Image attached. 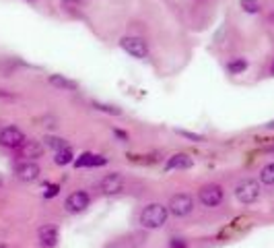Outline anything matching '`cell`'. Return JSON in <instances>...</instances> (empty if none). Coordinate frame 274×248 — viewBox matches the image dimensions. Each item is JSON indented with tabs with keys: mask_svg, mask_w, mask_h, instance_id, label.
<instances>
[{
	"mask_svg": "<svg viewBox=\"0 0 274 248\" xmlns=\"http://www.w3.org/2000/svg\"><path fill=\"white\" fill-rule=\"evenodd\" d=\"M260 182H262V184H268V186H274V162L262 168V172H260Z\"/></svg>",
	"mask_w": 274,
	"mask_h": 248,
	"instance_id": "cell-17",
	"label": "cell"
},
{
	"mask_svg": "<svg viewBox=\"0 0 274 248\" xmlns=\"http://www.w3.org/2000/svg\"><path fill=\"white\" fill-rule=\"evenodd\" d=\"M3 182H5V178H3V174H0V186H3Z\"/></svg>",
	"mask_w": 274,
	"mask_h": 248,
	"instance_id": "cell-29",
	"label": "cell"
},
{
	"mask_svg": "<svg viewBox=\"0 0 274 248\" xmlns=\"http://www.w3.org/2000/svg\"><path fill=\"white\" fill-rule=\"evenodd\" d=\"M44 147H48V149H52V151L56 153V151H60V149L68 147V143H66L64 139H60V137H54V135H46V137H44Z\"/></svg>",
	"mask_w": 274,
	"mask_h": 248,
	"instance_id": "cell-16",
	"label": "cell"
},
{
	"mask_svg": "<svg viewBox=\"0 0 274 248\" xmlns=\"http://www.w3.org/2000/svg\"><path fill=\"white\" fill-rule=\"evenodd\" d=\"M58 192H60V186H58V184H50L48 190L44 192V197H46V199H54Z\"/></svg>",
	"mask_w": 274,
	"mask_h": 248,
	"instance_id": "cell-24",
	"label": "cell"
},
{
	"mask_svg": "<svg viewBox=\"0 0 274 248\" xmlns=\"http://www.w3.org/2000/svg\"><path fill=\"white\" fill-rule=\"evenodd\" d=\"M25 143V133L19 127H5L0 131V145L7 149H19Z\"/></svg>",
	"mask_w": 274,
	"mask_h": 248,
	"instance_id": "cell-7",
	"label": "cell"
},
{
	"mask_svg": "<svg viewBox=\"0 0 274 248\" xmlns=\"http://www.w3.org/2000/svg\"><path fill=\"white\" fill-rule=\"evenodd\" d=\"M272 75H274V64H272Z\"/></svg>",
	"mask_w": 274,
	"mask_h": 248,
	"instance_id": "cell-30",
	"label": "cell"
},
{
	"mask_svg": "<svg viewBox=\"0 0 274 248\" xmlns=\"http://www.w3.org/2000/svg\"><path fill=\"white\" fill-rule=\"evenodd\" d=\"M167 209H169V213L173 217H186V215H190L194 211V199L190 194H186V192H178V194H173L169 199Z\"/></svg>",
	"mask_w": 274,
	"mask_h": 248,
	"instance_id": "cell-2",
	"label": "cell"
},
{
	"mask_svg": "<svg viewBox=\"0 0 274 248\" xmlns=\"http://www.w3.org/2000/svg\"><path fill=\"white\" fill-rule=\"evenodd\" d=\"M113 135L120 139V143H128V135H126L124 131H120V129H113Z\"/></svg>",
	"mask_w": 274,
	"mask_h": 248,
	"instance_id": "cell-25",
	"label": "cell"
},
{
	"mask_svg": "<svg viewBox=\"0 0 274 248\" xmlns=\"http://www.w3.org/2000/svg\"><path fill=\"white\" fill-rule=\"evenodd\" d=\"M93 108L99 110V112H105V114H111V116H120L122 110L118 105H111V103H101V101H93Z\"/></svg>",
	"mask_w": 274,
	"mask_h": 248,
	"instance_id": "cell-19",
	"label": "cell"
},
{
	"mask_svg": "<svg viewBox=\"0 0 274 248\" xmlns=\"http://www.w3.org/2000/svg\"><path fill=\"white\" fill-rule=\"evenodd\" d=\"M167 217H169L167 205L151 203V205H147V207L141 211L139 223H141L145 229H159V227H163V225L167 223Z\"/></svg>",
	"mask_w": 274,
	"mask_h": 248,
	"instance_id": "cell-1",
	"label": "cell"
},
{
	"mask_svg": "<svg viewBox=\"0 0 274 248\" xmlns=\"http://www.w3.org/2000/svg\"><path fill=\"white\" fill-rule=\"evenodd\" d=\"M72 164H74L76 168H101V166L107 164V160H105L103 155H99V153L87 151V153H81L79 157H74Z\"/></svg>",
	"mask_w": 274,
	"mask_h": 248,
	"instance_id": "cell-12",
	"label": "cell"
},
{
	"mask_svg": "<svg viewBox=\"0 0 274 248\" xmlns=\"http://www.w3.org/2000/svg\"><path fill=\"white\" fill-rule=\"evenodd\" d=\"M105 248H124V246H122L120 242H111V244H107Z\"/></svg>",
	"mask_w": 274,
	"mask_h": 248,
	"instance_id": "cell-26",
	"label": "cell"
},
{
	"mask_svg": "<svg viewBox=\"0 0 274 248\" xmlns=\"http://www.w3.org/2000/svg\"><path fill=\"white\" fill-rule=\"evenodd\" d=\"M169 248H188V240L186 238H171Z\"/></svg>",
	"mask_w": 274,
	"mask_h": 248,
	"instance_id": "cell-23",
	"label": "cell"
},
{
	"mask_svg": "<svg viewBox=\"0 0 274 248\" xmlns=\"http://www.w3.org/2000/svg\"><path fill=\"white\" fill-rule=\"evenodd\" d=\"M272 19H274V15H272Z\"/></svg>",
	"mask_w": 274,
	"mask_h": 248,
	"instance_id": "cell-31",
	"label": "cell"
},
{
	"mask_svg": "<svg viewBox=\"0 0 274 248\" xmlns=\"http://www.w3.org/2000/svg\"><path fill=\"white\" fill-rule=\"evenodd\" d=\"M175 133H178L180 137H184V139L192 141V143H202V141H204V137H202V135H196V133H190V131H184V129H175Z\"/></svg>",
	"mask_w": 274,
	"mask_h": 248,
	"instance_id": "cell-21",
	"label": "cell"
},
{
	"mask_svg": "<svg viewBox=\"0 0 274 248\" xmlns=\"http://www.w3.org/2000/svg\"><path fill=\"white\" fill-rule=\"evenodd\" d=\"M42 174V168L37 166L35 160H23L15 166V176L21 180V182H35Z\"/></svg>",
	"mask_w": 274,
	"mask_h": 248,
	"instance_id": "cell-6",
	"label": "cell"
},
{
	"mask_svg": "<svg viewBox=\"0 0 274 248\" xmlns=\"http://www.w3.org/2000/svg\"><path fill=\"white\" fill-rule=\"evenodd\" d=\"M194 166V160L188 153H175L165 162V172H173V170H190Z\"/></svg>",
	"mask_w": 274,
	"mask_h": 248,
	"instance_id": "cell-13",
	"label": "cell"
},
{
	"mask_svg": "<svg viewBox=\"0 0 274 248\" xmlns=\"http://www.w3.org/2000/svg\"><path fill=\"white\" fill-rule=\"evenodd\" d=\"M120 46H122V50L126 54H130L132 58H139V60L147 58V54H149V46H147V42L143 38H132V36L124 38L120 42Z\"/></svg>",
	"mask_w": 274,
	"mask_h": 248,
	"instance_id": "cell-5",
	"label": "cell"
},
{
	"mask_svg": "<svg viewBox=\"0 0 274 248\" xmlns=\"http://www.w3.org/2000/svg\"><path fill=\"white\" fill-rule=\"evenodd\" d=\"M241 9L249 15H256V13H260V3L258 0H241Z\"/></svg>",
	"mask_w": 274,
	"mask_h": 248,
	"instance_id": "cell-20",
	"label": "cell"
},
{
	"mask_svg": "<svg viewBox=\"0 0 274 248\" xmlns=\"http://www.w3.org/2000/svg\"><path fill=\"white\" fill-rule=\"evenodd\" d=\"M37 240L44 248H54L60 242V229L54 223H46L37 229Z\"/></svg>",
	"mask_w": 274,
	"mask_h": 248,
	"instance_id": "cell-9",
	"label": "cell"
},
{
	"mask_svg": "<svg viewBox=\"0 0 274 248\" xmlns=\"http://www.w3.org/2000/svg\"><path fill=\"white\" fill-rule=\"evenodd\" d=\"M223 197H225V190L219 184H204L198 190V201L204 207H219L223 203Z\"/></svg>",
	"mask_w": 274,
	"mask_h": 248,
	"instance_id": "cell-4",
	"label": "cell"
},
{
	"mask_svg": "<svg viewBox=\"0 0 274 248\" xmlns=\"http://www.w3.org/2000/svg\"><path fill=\"white\" fill-rule=\"evenodd\" d=\"M72 162H74V151L70 147H64V149H60V151L54 153V164L56 166H68Z\"/></svg>",
	"mask_w": 274,
	"mask_h": 248,
	"instance_id": "cell-15",
	"label": "cell"
},
{
	"mask_svg": "<svg viewBox=\"0 0 274 248\" xmlns=\"http://www.w3.org/2000/svg\"><path fill=\"white\" fill-rule=\"evenodd\" d=\"M245 68H247V60H245V58H235V60H231V62L227 64L229 75H239V73H243Z\"/></svg>",
	"mask_w": 274,
	"mask_h": 248,
	"instance_id": "cell-18",
	"label": "cell"
},
{
	"mask_svg": "<svg viewBox=\"0 0 274 248\" xmlns=\"http://www.w3.org/2000/svg\"><path fill=\"white\" fill-rule=\"evenodd\" d=\"M0 248H9V246H7L5 242H0Z\"/></svg>",
	"mask_w": 274,
	"mask_h": 248,
	"instance_id": "cell-28",
	"label": "cell"
},
{
	"mask_svg": "<svg viewBox=\"0 0 274 248\" xmlns=\"http://www.w3.org/2000/svg\"><path fill=\"white\" fill-rule=\"evenodd\" d=\"M235 197L243 205L256 203L258 197H260V182L258 180H243V182H239L237 188H235Z\"/></svg>",
	"mask_w": 274,
	"mask_h": 248,
	"instance_id": "cell-3",
	"label": "cell"
},
{
	"mask_svg": "<svg viewBox=\"0 0 274 248\" xmlns=\"http://www.w3.org/2000/svg\"><path fill=\"white\" fill-rule=\"evenodd\" d=\"M99 188H101L103 194H115V192H120V190L124 188V176H122L120 172L107 174V176L101 178Z\"/></svg>",
	"mask_w": 274,
	"mask_h": 248,
	"instance_id": "cell-10",
	"label": "cell"
},
{
	"mask_svg": "<svg viewBox=\"0 0 274 248\" xmlns=\"http://www.w3.org/2000/svg\"><path fill=\"white\" fill-rule=\"evenodd\" d=\"M89 205H91V197L85 190H74L66 199V211L68 213H83V211H87Z\"/></svg>",
	"mask_w": 274,
	"mask_h": 248,
	"instance_id": "cell-8",
	"label": "cell"
},
{
	"mask_svg": "<svg viewBox=\"0 0 274 248\" xmlns=\"http://www.w3.org/2000/svg\"><path fill=\"white\" fill-rule=\"evenodd\" d=\"M48 83L56 89H62V91H76V83L66 79L64 75H50L48 77Z\"/></svg>",
	"mask_w": 274,
	"mask_h": 248,
	"instance_id": "cell-14",
	"label": "cell"
},
{
	"mask_svg": "<svg viewBox=\"0 0 274 248\" xmlns=\"http://www.w3.org/2000/svg\"><path fill=\"white\" fill-rule=\"evenodd\" d=\"M44 151H46V147L40 143V141H29V139H25V143L19 147V155L23 157V160H40L42 155H44Z\"/></svg>",
	"mask_w": 274,
	"mask_h": 248,
	"instance_id": "cell-11",
	"label": "cell"
},
{
	"mask_svg": "<svg viewBox=\"0 0 274 248\" xmlns=\"http://www.w3.org/2000/svg\"><path fill=\"white\" fill-rule=\"evenodd\" d=\"M266 129H268V131H274V120H270V122L266 124Z\"/></svg>",
	"mask_w": 274,
	"mask_h": 248,
	"instance_id": "cell-27",
	"label": "cell"
},
{
	"mask_svg": "<svg viewBox=\"0 0 274 248\" xmlns=\"http://www.w3.org/2000/svg\"><path fill=\"white\" fill-rule=\"evenodd\" d=\"M87 3V0H60V5H62V9H66V11H72V9H79V7H83Z\"/></svg>",
	"mask_w": 274,
	"mask_h": 248,
	"instance_id": "cell-22",
	"label": "cell"
}]
</instances>
